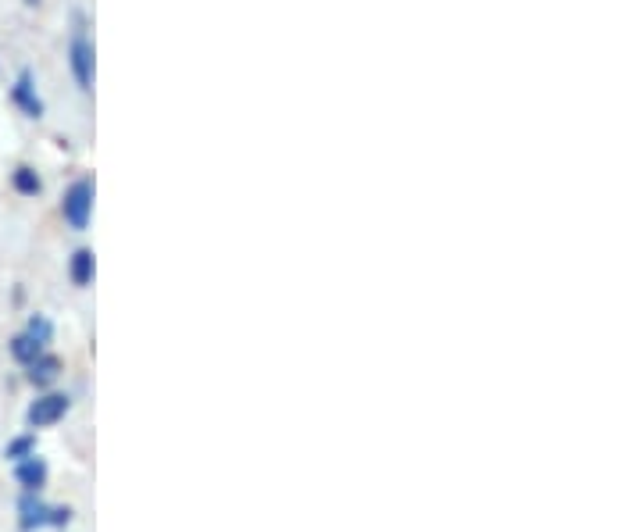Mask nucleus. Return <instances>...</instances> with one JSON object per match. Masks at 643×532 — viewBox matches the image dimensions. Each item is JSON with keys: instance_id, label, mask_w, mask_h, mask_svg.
Here are the masks:
<instances>
[{"instance_id": "nucleus-1", "label": "nucleus", "mask_w": 643, "mask_h": 532, "mask_svg": "<svg viewBox=\"0 0 643 532\" xmlns=\"http://www.w3.org/2000/svg\"><path fill=\"white\" fill-rule=\"evenodd\" d=\"M22 528H40V525H65L69 521V507H47L37 493H26L22 504Z\"/></svg>"}, {"instance_id": "nucleus-2", "label": "nucleus", "mask_w": 643, "mask_h": 532, "mask_svg": "<svg viewBox=\"0 0 643 532\" xmlns=\"http://www.w3.org/2000/svg\"><path fill=\"white\" fill-rule=\"evenodd\" d=\"M61 211H65V218H69V225H72V229H86L90 211H94V186H90L86 179H83V182H76V186L65 193Z\"/></svg>"}, {"instance_id": "nucleus-3", "label": "nucleus", "mask_w": 643, "mask_h": 532, "mask_svg": "<svg viewBox=\"0 0 643 532\" xmlns=\"http://www.w3.org/2000/svg\"><path fill=\"white\" fill-rule=\"evenodd\" d=\"M69 411V397L61 393H51V397H40L33 407H29V425L33 429H44V425H54L61 415Z\"/></svg>"}, {"instance_id": "nucleus-4", "label": "nucleus", "mask_w": 643, "mask_h": 532, "mask_svg": "<svg viewBox=\"0 0 643 532\" xmlns=\"http://www.w3.org/2000/svg\"><path fill=\"white\" fill-rule=\"evenodd\" d=\"M72 69H76L79 86L90 90V83H94V47H90L83 36L72 40Z\"/></svg>"}, {"instance_id": "nucleus-5", "label": "nucleus", "mask_w": 643, "mask_h": 532, "mask_svg": "<svg viewBox=\"0 0 643 532\" xmlns=\"http://www.w3.org/2000/svg\"><path fill=\"white\" fill-rule=\"evenodd\" d=\"M15 475H19V482L26 486V493H37V489L44 486V479H47V464L37 461V457H26V461H19Z\"/></svg>"}, {"instance_id": "nucleus-6", "label": "nucleus", "mask_w": 643, "mask_h": 532, "mask_svg": "<svg viewBox=\"0 0 643 532\" xmlns=\"http://www.w3.org/2000/svg\"><path fill=\"white\" fill-rule=\"evenodd\" d=\"M15 101L26 108V115H33V118L44 115V104H40V97L33 93V76H29V72L19 76V83H15Z\"/></svg>"}, {"instance_id": "nucleus-7", "label": "nucleus", "mask_w": 643, "mask_h": 532, "mask_svg": "<svg viewBox=\"0 0 643 532\" xmlns=\"http://www.w3.org/2000/svg\"><path fill=\"white\" fill-rule=\"evenodd\" d=\"M58 372H61V361H58V358H47V354H40L37 361H29V379H33L37 386H47V383H54V379H58Z\"/></svg>"}, {"instance_id": "nucleus-8", "label": "nucleus", "mask_w": 643, "mask_h": 532, "mask_svg": "<svg viewBox=\"0 0 643 532\" xmlns=\"http://www.w3.org/2000/svg\"><path fill=\"white\" fill-rule=\"evenodd\" d=\"M94 279V250H76L72 257V283L76 286H90Z\"/></svg>"}, {"instance_id": "nucleus-9", "label": "nucleus", "mask_w": 643, "mask_h": 532, "mask_svg": "<svg viewBox=\"0 0 643 532\" xmlns=\"http://www.w3.org/2000/svg\"><path fill=\"white\" fill-rule=\"evenodd\" d=\"M12 354H15L19 361H26V365H29V361H37V358L44 354V343H37L29 333H22V336H15V343H12Z\"/></svg>"}, {"instance_id": "nucleus-10", "label": "nucleus", "mask_w": 643, "mask_h": 532, "mask_svg": "<svg viewBox=\"0 0 643 532\" xmlns=\"http://www.w3.org/2000/svg\"><path fill=\"white\" fill-rule=\"evenodd\" d=\"M26 333H29L37 343H44V347H47V343H51V336H54V329H51V322H47L44 315H37V318L29 322V329H26Z\"/></svg>"}, {"instance_id": "nucleus-11", "label": "nucleus", "mask_w": 643, "mask_h": 532, "mask_svg": "<svg viewBox=\"0 0 643 532\" xmlns=\"http://www.w3.org/2000/svg\"><path fill=\"white\" fill-rule=\"evenodd\" d=\"M15 189H19V193H40V179H37V172L19 168V172H15Z\"/></svg>"}, {"instance_id": "nucleus-12", "label": "nucleus", "mask_w": 643, "mask_h": 532, "mask_svg": "<svg viewBox=\"0 0 643 532\" xmlns=\"http://www.w3.org/2000/svg\"><path fill=\"white\" fill-rule=\"evenodd\" d=\"M33 447H37L33 436H22V439H15V443L8 447V457H12V461H26V457H33Z\"/></svg>"}, {"instance_id": "nucleus-13", "label": "nucleus", "mask_w": 643, "mask_h": 532, "mask_svg": "<svg viewBox=\"0 0 643 532\" xmlns=\"http://www.w3.org/2000/svg\"><path fill=\"white\" fill-rule=\"evenodd\" d=\"M26 4H40V0H26Z\"/></svg>"}]
</instances>
